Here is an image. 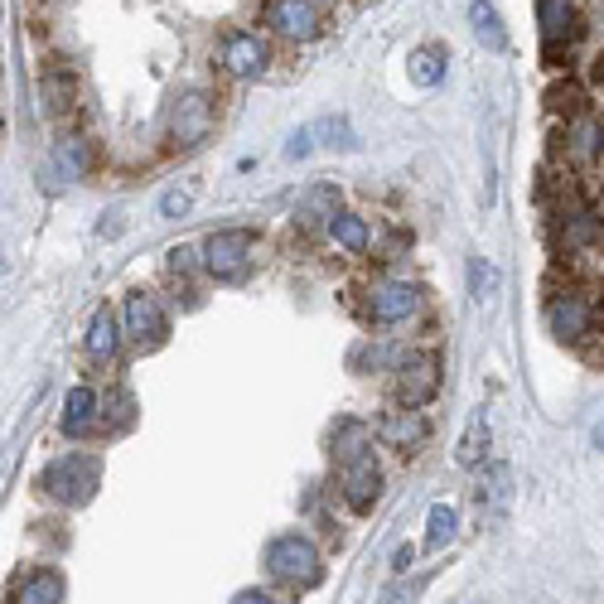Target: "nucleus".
I'll return each instance as SVG.
<instances>
[{"mask_svg":"<svg viewBox=\"0 0 604 604\" xmlns=\"http://www.w3.org/2000/svg\"><path fill=\"white\" fill-rule=\"evenodd\" d=\"M440 382H445V358L440 349H412L392 363V402L406 406V412H420L440 397Z\"/></svg>","mask_w":604,"mask_h":604,"instance_id":"nucleus-6","label":"nucleus"},{"mask_svg":"<svg viewBox=\"0 0 604 604\" xmlns=\"http://www.w3.org/2000/svg\"><path fill=\"white\" fill-rule=\"evenodd\" d=\"M122 339H126V334H122V315H116L112 305L92 310V319H88V358L112 368V363L122 358Z\"/></svg>","mask_w":604,"mask_h":604,"instance_id":"nucleus-18","label":"nucleus"},{"mask_svg":"<svg viewBox=\"0 0 604 604\" xmlns=\"http://www.w3.org/2000/svg\"><path fill=\"white\" fill-rule=\"evenodd\" d=\"M600 242H604V218L586 193L570 199V203H561V209H552V247H556L561 262L590 252V247H600Z\"/></svg>","mask_w":604,"mask_h":604,"instance_id":"nucleus-7","label":"nucleus"},{"mask_svg":"<svg viewBox=\"0 0 604 604\" xmlns=\"http://www.w3.org/2000/svg\"><path fill=\"white\" fill-rule=\"evenodd\" d=\"M537 25H542V59L546 68H566L570 49L580 39V20L570 0H537Z\"/></svg>","mask_w":604,"mask_h":604,"instance_id":"nucleus-11","label":"nucleus"},{"mask_svg":"<svg viewBox=\"0 0 604 604\" xmlns=\"http://www.w3.org/2000/svg\"><path fill=\"white\" fill-rule=\"evenodd\" d=\"M546 112H556V116H580V112H590V102H586V88H580V83H552V88H546Z\"/></svg>","mask_w":604,"mask_h":604,"instance_id":"nucleus-25","label":"nucleus"},{"mask_svg":"<svg viewBox=\"0 0 604 604\" xmlns=\"http://www.w3.org/2000/svg\"><path fill=\"white\" fill-rule=\"evenodd\" d=\"M508 479H513V474L503 469V465H493L489 474H483V483H479V503H483V508H489V499H493V503L508 499Z\"/></svg>","mask_w":604,"mask_h":604,"instance_id":"nucleus-27","label":"nucleus"},{"mask_svg":"<svg viewBox=\"0 0 604 604\" xmlns=\"http://www.w3.org/2000/svg\"><path fill=\"white\" fill-rule=\"evenodd\" d=\"M53 165L63 169V179H78L83 165H88V160H83V140H63V146L53 150Z\"/></svg>","mask_w":604,"mask_h":604,"instance_id":"nucleus-26","label":"nucleus"},{"mask_svg":"<svg viewBox=\"0 0 604 604\" xmlns=\"http://www.w3.org/2000/svg\"><path fill=\"white\" fill-rule=\"evenodd\" d=\"M373 436L382 440L387 450H397V455H416L430 436V420H426V412H406V406H397V412H387L382 420H377Z\"/></svg>","mask_w":604,"mask_h":604,"instance_id":"nucleus-16","label":"nucleus"},{"mask_svg":"<svg viewBox=\"0 0 604 604\" xmlns=\"http://www.w3.org/2000/svg\"><path fill=\"white\" fill-rule=\"evenodd\" d=\"M68 600V580L59 566H29L10 580L5 604H63Z\"/></svg>","mask_w":604,"mask_h":604,"instance_id":"nucleus-15","label":"nucleus"},{"mask_svg":"<svg viewBox=\"0 0 604 604\" xmlns=\"http://www.w3.org/2000/svg\"><path fill=\"white\" fill-rule=\"evenodd\" d=\"M460 465L465 469H479L483 460H489V412H474L469 416V426H465V436H460Z\"/></svg>","mask_w":604,"mask_h":604,"instance_id":"nucleus-22","label":"nucleus"},{"mask_svg":"<svg viewBox=\"0 0 604 604\" xmlns=\"http://www.w3.org/2000/svg\"><path fill=\"white\" fill-rule=\"evenodd\" d=\"M232 604H286V595H276L272 586H247L232 595Z\"/></svg>","mask_w":604,"mask_h":604,"instance_id":"nucleus-28","label":"nucleus"},{"mask_svg":"<svg viewBox=\"0 0 604 604\" xmlns=\"http://www.w3.org/2000/svg\"><path fill=\"white\" fill-rule=\"evenodd\" d=\"M406 68H412V83H416V88H436V83L445 78V49L420 45V49H412Z\"/></svg>","mask_w":604,"mask_h":604,"instance_id":"nucleus-23","label":"nucleus"},{"mask_svg":"<svg viewBox=\"0 0 604 604\" xmlns=\"http://www.w3.org/2000/svg\"><path fill=\"white\" fill-rule=\"evenodd\" d=\"M213 122H218V106L209 92H179L165 112V136L175 150H193L213 136Z\"/></svg>","mask_w":604,"mask_h":604,"instance_id":"nucleus-10","label":"nucleus"},{"mask_svg":"<svg viewBox=\"0 0 604 604\" xmlns=\"http://www.w3.org/2000/svg\"><path fill=\"white\" fill-rule=\"evenodd\" d=\"M325 232H329L334 247H343V252H353V256L373 252V228H368V218H358V213H334L325 223Z\"/></svg>","mask_w":604,"mask_h":604,"instance_id":"nucleus-19","label":"nucleus"},{"mask_svg":"<svg viewBox=\"0 0 604 604\" xmlns=\"http://www.w3.org/2000/svg\"><path fill=\"white\" fill-rule=\"evenodd\" d=\"M455 532H460V513L450 508V503H436V508L426 513V546L430 552H445V546L455 542Z\"/></svg>","mask_w":604,"mask_h":604,"instance_id":"nucleus-24","label":"nucleus"},{"mask_svg":"<svg viewBox=\"0 0 604 604\" xmlns=\"http://www.w3.org/2000/svg\"><path fill=\"white\" fill-rule=\"evenodd\" d=\"M329 460L334 479H339V499L349 503V513H373L382 499V465L373 450V426L343 416L329 430Z\"/></svg>","mask_w":604,"mask_h":604,"instance_id":"nucleus-1","label":"nucleus"},{"mask_svg":"<svg viewBox=\"0 0 604 604\" xmlns=\"http://www.w3.org/2000/svg\"><path fill=\"white\" fill-rule=\"evenodd\" d=\"M189 203H193V193H189V189H169L165 199H160V213H165V218H185Z\"/></svg>","mask_w":604,"mask_h":604,"instance_id":"nucleus-29","label":"nucleus"},{"mask_svg":"<svg viewBox=\"0 0 604 604\" xmlns=\"http://www.w3.org/2000/svg\"><path fill=\"white\" fill-rule=\"evenodd\" d=\"M218 63H223L228 78L252 83V78H262V73L272 68V45H266L256 29H228L223 45H218Z\"/></svg>","mask_w":604,"mask_h":604,"instance_id":"nucleus-13","label":"nucleus"},{"mask_svg":"<svg viewBox=\"0 0 604 604\" xmlns=\"http://www.w3.org/2000/svg\"><path fill=\"white\" fill-rule=\"evenodd\" d=\"M469 25H474V39H479L483 49H493V53L508 49V29H503L499 10H493L489 0H474L469 5Z\"/></svg>","mask_w":604,"mask_h":604,"instance_id":"nucleus-21","label":"nucleus"},{"mask_svg":"<svg viewBox=\"0 0 604 604\" xmlns=\"http://www.w3.org/2000/svg\"><path fill=\"white\" fill-rule=\"evenodd\" d=\"M35 489L45 493L49 503H59V508H88L97 499V489H102V455H92V450H68V455L49 460V465L39 469Z\"/></svg>","mask_w":604,"mask_h":604,"instance_id":"nucleus-4","label":"nucleus"},{"mask_svg":"<svg viewBox=\"0 0 604 604\" xmlns=\"http://www.w3.org/2000/svg\"><path fill=\"white\" fill-rule=\"evenodd\" d=\"M45 106H49V116H68L73 112V102H78V78H73V68H63V63H49L45 68Z\"/></svg>","mask_w":604,"mask_h":604,"instance_id":"nucleus-20","label":"nucleus"},{"mask_svg":"<svg viewBox=\"0 0 604 604\" xmlns=\"http://www.w3.org/2000/svg\"><path fill=\"white\" fill-rule=\"evenodd\" d=\"M556 155L566 169H595L604 160V122L595 112H580L561 126L556 136Z\"/></svg>","mask_w":604,"mask_h":604,"instance_id":"nucleus-12","label":"nucleus"},{"mask_svg":"<svg viewBox=\"0 0 604 604\" xmlns=\"http://www.w3.org/2000/svg\"><path fill=\"white\" fill-rule=\"evenodd\" d=\"M122 334H126V343H136L140 353L165 349L169 315H165V305H160V295H150V290H126V300H122Z\"/></svg>","mask_w":604,"mask_h":604,"instance_id":"nucleus-9","label":"nucleus"},{"mask_svg":"<svg viewBox=\"0 0 604 604\" xmlns=\"http://www.w3.org/2000/svg\"><path fill=\"white\" fill-rule=\"evenodd\" d=\"M310 150H315V131H310V126H300V131L286 140V160H305Z\"/></svg>","mask_w":604,"mask_h":604,"instance_id":"nucleus-30","label":"nucleus"},{"mask_svg":"<svg viewBox=\"0 0 604 604\" xmlns=\"http://www.w3.org/2000/svg\"><path fill=\"white\" fill-rule=\"evenodd\" d=\"M426 310V290L416 280H373L363 300V319L377 329H402Z\"/></svg>","mask_w":604,"mask_h":604,"instance_id":"nucleus-8","label":"nucleus"},{"mask_svg":"<svg viewBox=\"0 0 604 604\" xmlns=\"http://www.w3.org/2000/svg\"><path fill=\"white\" fill-rule=\"evenodd\" d=\"M203 256V276L218 280V286H242L256 266V232L252 228H218L203 237L199 247Z\"/></svg>","mask_w":604,"mask_h":604,"instance_id":"nucleus-5","label":"nucleus"},{"mask_svg":"<svg viewBox=\"0 0 604 604\" xmlns=\"http://www.w3.org/2000/svg\"><path fill=\"white\" fill-rule=\"evenodd\" d=\"M262 570L286 595H310L325 586V552L305 532H276L262 552Z\"/></svg>","mask_w":604,"mask_h":604,"instance_id":"nucleus-2","label":"nucleus"},{"mask_svg":"<svg viewBox=\"0 0 604 604\" xmlns=\"http://www.w3.org/2000/svg\"><path fill=\"white\" fill-rule=\"evenodd\" d=\"M63 436L68 440H88V436H97L102 430V392L97 387H73L68 397H63Z\"/></svg>","mask_w":604,"mask_h":604,"instance_id":"nucleus-17","label":"nucleus"},{"mask_svg":"<svg viewBox=\"0 0 604 604\" xmlns=\"http://www.w3.org/2000/svg\"><path fill=\"white\" fill-rule=\"evenodd\" d=\"M546 329L566 349H590V339H604V305L595 300V290L580 280L552 286L546 290Z\"/></svg>","mask_w":604,"mask_h":604,"instance_id":"nucleus-3","label":"nucleus"},{"mask_svg":"<svg viewBox=\"0 0 604 604\" xmlns=\"http://www.w3.org/2000/svg\"><path fill=\"white\" fill-rule=\"evenodd\" d=\"M262 15L280 39H290V45H310V39L325 35V15H319L315 0H266Z\"/></svg>","mask_w":604,"mask_h":604,"instance_id":"nucleus-14","label":"nucleus"},{"mask_svg":"<svg viewBox=\"0 0 604 604\" xmlns=\"http://www.w3.org/2000/svg\"><path fill=\"white\" fill-rule=\"evenodd\" d=\"M493 280H499V276H493V272H483V262H474V295H479V300H489V295H483V286L493 290Z\"/></svg>","mask_w":604,"mask_h":604,"instance_id":"nucleus-31","label":"nucleus"}]
</instances>
